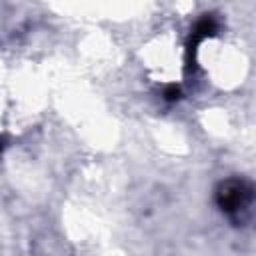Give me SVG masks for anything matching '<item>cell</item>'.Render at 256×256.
<instances>
[{"label":"cell","mask_w":256,"mask_h":256,"mask_svg":"<svg viewBox=\"0 0 256 256\" xmlns=\"http://www.w3.org/2000/svg\"><path fill=\"white\" fill-rule=\"evenodd\" d=\"M248 198H250V192L240 180H228L226 184H222L218 192V204L228 214H234L240 208H244Z\"/></svg>","instance_id":"cell-1"},{"label":"cell","mask_w":256,"mask_h":256,"mask_svg":"<svg viewBox=\"0 0 256 256\" xmlns=\"http://www.w3.org/2000/svg\"><path fill=\"white\" fill-rule=\"evenodd\" d=\"M2 146H4V144H2V140H0V150H2Z\"/></svg>","instance_id":"cell-3"},{"label":"cell","mask_w":256,"mask_h":256,"mask_svg":"<svg viewBox=\"0 0 256 256\" xmlns=\"http://www.w3.org/2000/svg\"><path fill=\"white\" fill-rule=\"evenodd\" d=\"M164 98L166 100H178L180 98V86H176V84H170L166 90H164Z\"/></svg>","instance_id":"cell-2"}]
</instances>
